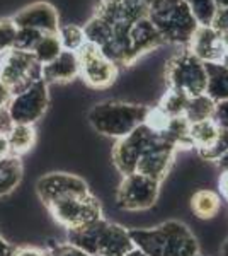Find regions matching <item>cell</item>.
Returning <instances> with one entry per match:
<instances>
[{"mask_svg": "<svg viewBox=\"0 0 228 256\" xmlns=\"http://www.w3.org/2000/svg\"><path fill=\"white\" fill-rule=\"evenodd\" d=\"M7 142L10 147L12 156H22L27 150H31V147L36 142V130L32 125H20V123H14L10 128V132L5 135Z\"/></svg>", "mask_w": 228, "mask_h": 256, "instance_id": "obj_21", "label": "cell"}, {"mask_svg": "<svg viewBox=\"0 0 228 256\" xmlns=\"http://www.w3.org/2000/svg\"><path fill=\"white\" fill-rule=\"evenodd\" d=\"M12 125H14V122H12L10 114H9V110L7 108H0V135H7L10 132Z\"/></svg>", "mask_w": 228, "mask_h": 256, "instance_id": "obj_33", "label": "cell"}, {"mask_svg": "<svg viewBox=\"0 0 228 256\" xmlns=\"http://www.w3.org/2000/svg\"><path fill=\"white\" fill-rule=\"evenodd\" d=\"M78 76L89 88H109L118 77V65L106 56L97 44L87 43L77 52Z\"/></svg>", "mask_w": 228, "mask_h": 256, "instance_id": "obj_9", "label": "cell"}, {"mask_svg": "<svg viewBox=\"0 0 228 256\" xmlns=\"http://www.w3.org/2000/svg\"><path fill=\"white\" fill-rule=\"evenodd\" d=\"M12 251H14V248L0 236V256H12Z\"/></svg>", "mask_w": 228, "mask_h": 256, "instance_id": "obj_38", "label": "cell"}, {"mask_svg": "<svg viewBox=\"0 0 228 256\" xmlns=\"http://www.w3.org/2000/svg\"><path fill=\"white\" fill-rule=\"evenodd\" d=\"M49 102L48 84L43 79L34 80L26 89L14 94L9 102V114L14 123L34 125L46 113Z\"/></svg>", "mask_w": 228, "mask_h": 256, "instance_id": "obj_10", "label": "cell"}, {"mask_svg": "<svg viewBox=\"0 0 228 256\" xmlns=\"http://www.w3.org/2000/svg\"><path fill=\"white\" fill-rule=\"evenodd\" d=\"M218 134H220V126L213 118L189 123V140L196 150L210 147L217 140Z\"/></svg>", "mask_w": 228, "mask_h": 256, "instance_id": "obj_20", "label": "cell"}, {"mask_svg": "<svg viewBox=\"0 0 228 256\" xmlns=\"http://www.w3.org/2000/svg\"><path fill=\"white\" fill-rule=\"evenodd\" d=\"M188 50L205 64H223L227 56L222 34L211 26H198L188 43Z\"/></svg>", "mask_w": 228, "mask_h": 256, "instance_id": "obj_15", "label": "cell"}, {"mask_svg": "<svg viewBox=\"0 0 228 256\" xmlns=\"http://www.w3.org/2000/svg\"><path fill=\"white\" fill-rule=\"evenodd\" d=\"M227 150H228V130H227V128L220 126V134H218L217 140H215L210 147L198 150V154H200L201 159L211 160V162H217V160L222 158Z\"/></svg>", "mask_w": 228, "mask_h": 256, "instance_id": "obj_27", "label": "cell"}, {"mask_svg": "<svg viewBox=\"0 0 228 256\" xmlns=\"http://www.w3.org/2000/svg\"><path fill=\"white\" fill-rule=\"evenodd\" d=\"M160 183L138 172L123 176L116 192V205L128 212H142L152 208L159 200Z\"/></svg>", "mask_w": 228, "mask_h": 256, "instance_id": "obj_7", "label": "cell"}, {"mask_svg": "<svg viewBox=\"0 0 228 256\" xmlns=\"http://www.w3.org/2000/svg\"><path fill=\"white\" fill-rule=\"evenodd\" d=\"M188 101H189L188 94L181 92V90H176V89H169L167 92L162 96L157 108H159L164 114H167L169 118L184 116Z\"/></svg>", "mask_w": 228, "mask_h": 256, "instance_id": "obj_24", "label": "cell"}, {"mask_svg": "<svg viewBox=\"0 0 228 256\" xmlns=\"http://www.w3.org/2000/svg\"><path fill=\"white\" fill-rule=\"evenodd\" d=\"M49 214L60 226L65 229H77V227H84L87 224L102 218V208L101 204L97 202L92 193L84 196H70L58 200L51 204L49 207Z\"/></svg>", "mask_w": 228, "mask_h": 256, "instance_id": "obj_8", "label": "cell"}, {"mask_svg": "<svg viewBox=\"0 0 228 256\" xmlns=\"http://www.w3.org/2000/svg\"><path fill=\"white\" fill-rule=\"evenodd\" d=\"M38 79H41V65L31 52L12 48L0 55V82L9 86L14 94Z\"/></svg>", "mask_w": 228, "mask_h": 256, "instance_id": "obj_6", "label": "cell"}, {"mask_svg": "<svg viewBox=\"0 0 228 256\" xmlns=\"http://www.w3.org/2000/svg\"><path fill=\"white\" fill-rule=\"evenodd\" d=\"M78 76V60L77 53L61 52L53 62L41 65V79L46 84H65L72 82Z\"/></svg>", "mask_w": 228, "mask_h": 256, "instance_id": "obj_16", "label": "cell"}, {"mask_svg": "<svg viewBox=\"0 0 228 256\" xmlns=\"http://www.w3.org/2000/svg\"><path fill=\"white\" fill-rule=\"evenodd\" d=\"M215 2H217L218 9H227L228 7V0H215Z\"/></svg>", "mask_w": 228, "mask_h": 256, "instance_id": "obj_40", "label": "cell"}, {"mask_svg": "<svg viewBox=\"0 0 228 256\" xmlns=\"http://www.w3.org/2000/svg\"><path fill=\"white\" fill-rule=\"evenodd\" d=\"M220 208H222V196L213 190H198L191 196V210L198 218H203V220L213 218L215 216H218Z\"/></svg>", "mask_w": 228, "mask_h": 256, "instance_id": "obj_17", "label": "cell"}, {"mask_svg": "<svg viewBox=\"0 0 228 256\" xmlns=\"http://www.w3.org/2000/svg\"><path fill=\"white\" fill-rule=\"evenodd\" d=\"M147 106L123 101H102L94 104L87 113L89 123L99 134L113 138H123L145 123L148 114Z\"/></svg>", "mask_w": 228, "mask_h": 256, "instance_id": "obj_3", "label": "cell"}, {"mask_svg": "<svg viewBox=\"0 0 228 256\" xmlns=\"http://www.w3.org/2000/svg\"><path fill=\"white\" fill-rule=\"evenodd\" d=\"M198 26H211L218 7L215 0H184Z\"/></svg>", "mask_w": 228, "mask_h": 256, "instance_id": "obj_26", "label": "cell"}, {"mask_svg": "<svg viewBox=\"0 0 228 256\" xmlns=\"http://www.w3.org/2000/svg\"><path fill=\"white\" fill-rule=\"evenodd\" d=\"M14 92L9 86H5L3 82H0V108H9V102Z\"/></svg>", "mask_w": 228, "mask_h": 256, "instance_id": "obj_35", "label": "cell"}, {"mask_svg": "<svg viewBox=\"0 0 228 256\" xmlns=\"http://www.w3.org/2000/svg\"><path fill=\"white\" fill-rule=\"evenodd\" d=\"M36 192L44 207H49L58 200L70 196H84L89 195L90 190L85 180L68 172H49L41 176L36 183Z\"/></svg>", "mask_w": 228, "mask_h": 256, "instance_id": "obj_12", "label": "cell"}, {"mask_svg": "<svg viewBox=\"0 0 228 256\" xmlns=\"http://www.w3.org/2000/svg\"><path fill=\"white\" fill-rule=\"evenodd\" d=\"M160 134L153 132L145 123L136 126L131 134L126 137L118 138V142L113 147V162L116 169L121 172L123 176L133 174L136 172V164L142 154L147 150V147L157 140Z\"/></svg>", "mask_w": 228, "mask_h": 256, "instance_id": "obj_11", "label": "cell"}, {"mask_svg": "<svg viewBox=\"0 0 228 256\" xmlns=\"http://www.w3.org/2000/svg\"><path fill=\"white\" fill-rule=\"evenodd\" d=\"M9 156H10V147L9 142H7V137L5 135H0V160L9 158Z\"/></svg>", "mask_w": 228, "mask_h": 256, "instance_id": "obj_37", "label": "cell"}, {"mask_svg": "<svg viewBox=\"0 0 228 256\" xmlns=\"http://www.w3.org/2000/svg\"><path fill=\"white\" fill-rule=\"evenodd\" d=\"M165 80L169 89H176L188 94L189 98L206 94L208 74L206 64L194 56L188 48L171 56L165 67Z\"/></svg>", "mask_w": 228, "mask_h": 256, "instance_id": "obj_5", "label": "cell"}, {"mask_svg": "<svg viewBox=\"0 0 228 256\" xmlns=\"http://www.w3.org/2000/svg\"><path fill=\"white\" fill-rule=\"evenodd\" d=\"M222 256H228V238H227V241L223 242V246H222Z\"/></svg>", "mask_w": 228, "mask_h": 256, "instance_id": "obj_41", "label": "cell"}, {"mask_svg": "<svg viewBox=\"0 0 228 256\" xmlns=\"http://www.w3.org/2000/svg\"><path fill=\"white\" fill-rule=\"evenodd\" d=\"M136 250L147 256H194L200 244L184 222L167 220L150 229H128Z\"/></svg>", "mask_w": 228, "mask_h": 256, "instance_id": "obj_1", "label": "cell"}, {"mask_svg": "<svg viewBox=\"0 0 228 256\" xmlns=\"http://www.w3.org/2000/svg\"><path fill=\"white\" fill-rule=\"evenodd\" d=\"M61 52H63V48H61L56 34H43L31 53L34 55V58L39 65H46L55 60Z\"/></svg>", "mask_w": 228, "mask_h": 256, "instance_id": "obj_23", "label": "cell"}, {"mask_svg": "<svg viewBox=\"0 0 228 256\" xmlns=\"http://www.w3.org/2000/svg\"><path fill=\"white\" fill-rule=\"evenodd\" d=\"M22 180V160L19 156H9L0 160V198L9 195Z\"/></svg>", "mask_w": 228, "mask_h": 256, "instance_id": "obj_19", "label": "cell"}, {"mask_svg": "<svg viewBox=\"0 0 228 256\" xmlns=\"http://www.w3.org/2000/svg\"><path fill=\"white\" fill-rule=\"evenodd\" d=\"M58 40L65 52L77 53L84 44L87 43L84 28L77 26V24H67V26H60L58 30Z\"/></svg>", "mask_w": 228, "mask_h": 256, "instance_id": "obj_25", "label": "cell"}, {"mask_svg": "<svg viewBox=\"0 0 228 256\" xmlns=\"http://www.w3.org/2000/svg\"><path fill=\"white\" fill-rule=\"evenodd\" d=\"M147 14L164 43L188 44L198 30L184 0H152Z\"/></svg>", "mask_w": 228, "mask_h": 256, "instance_id": "obj_4", "label": "cell"}, {"mask_svg": "<svg viewBox=\"0 0 228 256\" xmlns=\"http://www.w3.org/2000/svg\"><path fill=\"white\" fill-rule=\"evenodd\" d=\"M12 256H48V254H46V251L38 250V248L22 246V248H14Z\"/></svg>", "mask_w": 228, "mask_h": 256, "instance_id": "obj_34", "label": "cell"}, {"mask_svg": "<svg viewBox=\"0 0 228 256\" xmlns=\"http://www.w3.org/2000/svg\"><path fill=\"white\" fill-rule=\"evenodd\" d=\"M46 254L48 256H89L85 251H82L80 248L70 244V242L49 248V250H46Z\"/></svg>", "mask_w": 228, "mask_h": 256, "instance_id": "obj_30", "label": "cell"}, {"mask_svg": "<svg viewBox=\"0 0 228 256\" xmlns=\"http://www.w3.org/2000/svg\"><path fill=\"white\" fill-rule=\"evenodd\" d=\"M211 28L215 31H218L220 34H225L228 32V7L227 9H218L217 14L213 18V22H211Z\"/></svg>", "mask_w": 228, "mask_h": 256, "instance_id": "obj_31", "label": "cell"}, {"mask_svg": "<svg viewBox=\"0 0 228 256\" xmlns=\"http://www.w3.org/2000/svg\"><path fill=\"white\" fill-rule=\"evenodd\" d=\"M218 186H220V195H222L223 200L228 202V171H225V172H222V174H220Z\"/></svg>", "mask_w": 228, "mask_h": 256, "instance_id": "obj_36", "label": "cell"}, {"mask_svg": "<svg viewBox=\"0 0 228 256\" xmlns=\"http://www.w3.org/2000/svg\"><path fill=\"white\" fill-rule=\"evenodd\" d=\"M194 256H203V254H200V253H198V254H194Z\"/></svg>", "mask_w": 228, "mask_h": 256, "instance_id": "obj_43", "label": "cell"}, {"mask_svg": "<svg viewBox=\"0 0 228 256\" xmlns=\"http://www.w3.org/2000/svg\"><path fill=\"white\" fill-rule=\"evenodd\" d=\"M176 152L177 147L160 134L155 142L150 144L147 147V150L142 154V158L138 159L136 172L162 183L165 180V176H167V172L171 171Z\"/></svg>", "mask_w": 228, "mask_h": 256, "instance_id": "obj_13", "label": "cell"}, {"mask_svg": "<svg viewBox=\"0 0 228 256\" xmlns=\"http://www.w3.org/2000/svg\"><path fill=\"white\" fill-rule=\"evenodd\" d=\"M41 32L34 30H24V28H17V38H15V50H22V52H32L36 43L41 38Z\"/></svg>", "mask_w": 228, "mask_h": 256, "instance_id": "obj_29", "label": "cell"}, {"mask_svg": "<svg viewBox=\"0 0 228 256\" xmlns=\"http://www.w3.org/2000/svg\"><path fill=\"white\" fill-rule=\"evenodd\" d=\"M17 28L34 30L41 34H58L60 30V16L49 2H32L20 9L10 18Z\"/></svg>", "mask_w": 228, "mask_h": 256, "instance_id": "obj_14", "label": "cell"}, {"mask_svg": "<svg viewBox=\"0 0 228 256\" xmlns=\"http://www.w3.org/2000/svg\"><path fill=\"white\" fill-rule=\"evenodd\" d=\"M128 256H147V254H143L142 251H140V250H136V248H135V250L131 251V253L128 254Z\"/></svg>", "mask_w": 228, "mask_h": 256, "instance_id": "obj_42", "label": "cell"}, {"mask_svg": "<svg viewBox=\"0 0 228 256\" xmlns=\"http://www.w3.org/2000/svg\"><path fill=\"white\" fill-rule=\"evenodd\" d=\"M215 110H217V102L211 99L208 94H201V96L189 98L188 106L184 111V118L189 123L201 122V120L213 118Z\"/></svg>", "mask_w": 228, "mask_h": 256, "instance_id": "obj_22", "label": "cell"}, {"mask_svg": "<svg viewBox=\"0 0 228 256\" xmlns=\"http://www.w3.org/2000/svg\"><path fill=\"white\" fill-rule=\"evenodd\" d=\"M208 86L206 94L215 102L228 101V67L223 64H206Z\"/></svg>", "mask_w": 228, "mask_h": 256, "instance_id": "obj_18", "label": "cell"}, {"mask_svg": "<svg viewBox=\"0 0 228 256\" xmlns=\"http://www.w3.org/2000/svg\"><path fill=\"white\" fill-rule=\"evenodd\" d=\"M213 120L218 123V126L227 128L228 130V101L217 102V110H215Z\"/></svg>", "mask_w": 228, "mask_h": 256, "instance_id": "obj_32", "label": "cell"}, {"mask_svg": "<svg viewBox=\"0 0 228 256\" xmlns=\"http://www.w3.org/2000/svg\"><path fill=\"white\" fill-rule=\"evenodd\" d=\"M17 38V26L10 18L0 19V55L7 50H12Z\"/></svg>", "mask_w": 228, "mask_h": 256, "instance_id": "obj_28", "label": "cell"}, {"mask_svg": "<svg viewBox=\"0 0 228 256\" xmlns=\"http://www.w3.org/2000/svg\"><path fill=\"white\" fill-rule=\"evenodd\" d=\"M68 242L89 256H128L135 250L128 229L106 218L68 230Z\"/></svg>", "mask_w": 228, "mask_h": 256, "instance_id": "obj_2", "label": "cell"}, {"mask_svg": "<svg viewBox=\"0 0 228 256\" xmlns=\"http://www.w3.org/2000/svg\"><path fill=\"white\" fill-rule=\"evenodd\" d=\"M218 166V169L222 172H225V171H228V150L225 152V154L222 156V158H220L217 162H215Z\"/></svg>", "mask_w": 228, "mask_h": 256, "instance_id": "obj_39", "label": "cell"}]
</instances>
